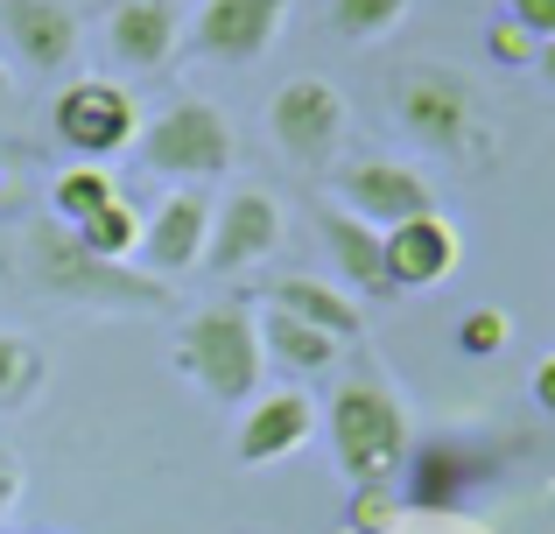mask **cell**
<instances>
[{
  "label": "cell",
  "mask_w": 555,
  "mask_h": 534,
  "mask_svg": "<svg viewBox=\"0 0 555 534\" xmlns=\"http://www.w3.org/2000/svg\"><path fill=\"white\" fill-rule=\"evenodd\" d=\"M14 268L36 296H56V302H78V310H120V316H141V310H163L169 302V282L155 274H134L120 261H99L92 247H78L70 225H50V219H28L22 239H14Z\"/></svg>",
  "instance_id": "obj_1"
},
{
  "label": "cell",
  "mask_w": 555,
  "mask_h": 534,
  "mask_svg": "<svg viewBox=\"0 0 555 534\" xmlns=\"http://www.w3.org/2000/svg\"><path fill=\"white\" fill-rule=\"evenodd\" d=\"M169 366H177L204 401H218V408L254 401L260 373H268L260 316L240 310V302H204V310H190L183 330H177V344H169Z\"/></svg>",
  "instance_id": "obj_2"
},
{
  "label": "cell",
  "mask_w": 555,
  "mask_h": 534,
  "mask_svg": "<svg viewBox=\"0 0 555 534\" xmlns=\"http://www.w3.org/2000/svg\"><path fill=\"white\" fill-rule=\"evenodd\" d=\"M331 457H338V471L359 493H366V485H387L393 471H408L415 429H408V408L387 380L352 373V380L331 394Z\"/></svg>",
  "instance_id": "obj_3"
},
{
  "label": "cell",
  "mask_w": 555,
  "mask_h": 534,
  "mask_svg": "<svg viewBox=\"0 0 555 534\" xmlns=\"http://www.w3.org/2000/svg\"><path fill=\"white\" fill-rule=\"evenodd\" d=\"M134 155H141V169H155V177L197 183V191H204L211 177L232 169L240 141H232V120L211 106V99H177V106H163L155 120H141Z\"/></svg>",
  "instance_id": "obj_4"
},
{
  "label": "cell",
  "mask_w": 555,
  "mask_h": 534,
  "mask_svg": "<svg viewBox=\"0 0 555 534\" xmlns=\"http://www.w3.org/2000/svg\"><path fill=\"white\" fill-rule=\"evenodd\" d=\"M50 127L78 162H113V155L134 148L141 106H134V92L113 84V78H70L64 92L50 99Z\"/></svg>",
  "instance_id": "obj_5"
},
{
  "label": "cell",
  "mask_w": 555,
  "mask_h": 534,
  "mask_svg": "<svg viewBox=\"0 0 555 534\" xmlns=\"http://www.w3.org/2000/svg\"><path fill=\"white\" fill-rule=\"evenodd\" d=\"M345 113L352 106L331 78H288L268 99V134L296 169H331V155L345 148V127H352Z\"/></svg>",
  "instance_id": "obj_6"
},
{
  "label": "cell",
  "mask_w": 555,
  "mask_h": 534,
  "mask_svg": "<svg viewBox=\"0 0 555 534\" xmlns=\"http://www.w3.org/2000/svg\"><path fill=\"white\" fill-rule=\"evenodd\" d=\"M393 120L422 141V148H443V155H464L472 148V127H478V99L457 70L443 64H408L393 78Z\"/></svg>",
  "instance_id": "obj_7"
},
{
  "label": "cell",
  "mask_w": 555,
  "mask_h": 534,
  "mask_svg": "<svg viewBox=\"0 0 555 534\" xmlns=\"http://www.w3.org/2000/svg\"><path fill=\"white\" fill-rule=\"evenodd\" d=\"M338 211L366 219L373 233H393V225L436 211V197H429V177H422L415 162L366 155V162H345V169H338Z\"/></svg>",
  "instance_id": "obj_8"
},
{
  "label": "cell",
  "mask_w": 555,
  "mask_h": 534,
  "mask_svg": "<svg viewBox=\"0 0 555 534\" xmlns=\"http://www.w3.org/2000/svg\"><path fill=\"white\" fill-rule=\"evenodd\" d=\"M282 28H288V0H204L197 22H190V50L246 70L282 42Z\"/></svg>",
  "instance_id": "obj_9"
},
{
  "label": "cell",
  "mask_w": 555,
  "mask_h": 534,
  "mask_svg": "<svg viewBox=\"0 0 555 534\" xmlns=\"http://www.w3.org/2000/svg\"><path fill=\"white\" fill-rule=\"evenodd\" d=\"M282 247V205L268 191H232L211 205V239H204V268L211 274H246Z\"/></svg>",
  "instance_id": "obj_10"
},
{
  "label": "cell",
  "mask_w": 555,
  "mask_h": 534,
  "mask_svg": "<svg viewBox=\"0 0 555 534\" xmlns=\"http://www.w3.org/2000/svg\"><path fill=\"white\" fill-rule=\"evenodd\" d=\"M204 239H211V197H204L197 183H177V191L149 211L134 261L149 268L155 282H163V274H190V268H204Z\"/></svg>",
  "instance_id": "obj_11"
},
{
  "label": "cell",
  "mask_w": 555,
  "mask_h": 534,
  "mask_svg": "<svg viewBox=\"0 0 555 534\" xmlns=\"http://www.w3.org/2000/svg\"><path fill=\"white\" fill-rule=\"evenodd\" d=\"M317 437V401L302 387H274V394H254L240 415V465L268 471L282 457H296L302 443Z\"/></svg>",
  "instance_id": "obj_12"
},
{
  "label": "cell",
  "mask_w": 555,
  "mask_h": 534,
  "mask_svg": "<svg viewBox=\"0 0 555 534\" xmlns=\"http://www.w3.org/2000/svg\"><path fill=\"white\" fill-rule=\"evenodd\" d=\"M324 219V247H331V268H338V288L352 302H393L401 296V282H393L387 268V233H373L366 219H352V211L324 205L317 211Z\"/></svg>",
  "instance_id": "obj_13"
},
{
  "label": "cell",
  "mask_w": 555,
  "mask_h": 534,
  "mask_svg": "<svg viewBox=\"0 0 555 534\" xmlns=\"http://www.w3.org/2000/svg\"><path fill=\"white\" fill-rule=\"evenodd\" d=\"M0 36L42 78L78 64V14H70V0H0Z\"/></svg>",
  "instance_id": "obj_14"
},
{
  "label": "cell",
  "mask_w": 555,
  "mask_h": 534,
  "mask_svg": "<svg viewBox=\"0 0 555 534\" xmlns=\"http://www.w3.org/2000/svg\"><path fill=\"white\" fill-rule=\"evenodd\" d=\"M457 261H464V239H457V219H450V211H422V219H408V225L387 233V268H393V282H401V296L450 282Z\"/></svg>",
  "instance_id": "obj_15"
},
{
  "label": "cell",
  "mask_w": 555,
  "mask_h": 534,
  "mask_svg": "<svg viewBox=\"0 0 555 534\" xmlns=\"http://www.w3.org/2000/svg\"><path fill=\"white\" fill-rule=\"evenodd\" d=\"M106 42L127 70H163L183 42V14L177 0H120L106 14Z\"/></svg>",
  "instance_id": "obj_16"
},
{
  "label": "cell",
  "mask_w": 555,
  "mask_h": 534,
  "mask_svg": "<svg viewBox=\"0 0 555 534\" xmlns=\"http://www.w3.org/2000/svg\"><path fill=\"white\" fill-rule=\"evenodd\" d=\"M260 302L268 310H282V316H296V324H310V330H324V338H338V344H352L359 338V302L345 296L338 282H317V274H288V282H268L260 288Z\"/></svg>",
  "instance_id": "obj_17"
},
{
  "label": "cell",
  "mask_w": 555,
  "mask_h": 534,
  "mask_svg": "<svg viewBox=\"0 0 555 534\" xmlns=\"http://www.w3.org/2000/svg\"><path fill=\"white\" fill-rule=\"evenodd\" d=\"M260 352H268L282 373H296V380H317V373L338 366L345 344L324 338V330H310V324H296V316H282V310H268L260 316Z\"/></svg>",
  "instance_id": "obj_18"
},
{
  "label": "cell",
  "mask_w": 555,
  "mask_h": 534,
  "mask_svg": "<svg viewBox=\"0 0 555 534\" xmlns=\"http://www.w3.org/2000/svg\"><path fill=\"white\" fill-rule=\"evenodd\" d=\"M42 380H50V352H42L28 330L0 324V415H22L28 401L42 394Z\"/></svg>",
  "instance_id": "obj_19"
},
{
  "label": "cell",
  "mask_w": 555,
  "mask_h": 534,
  "mask_svg": "<svg viewBox=\"0 0 555 534\" xmlns=\"http://www.w3.org/2000/svg\"><path fill=\"white\" fill-rule=\"evenodd\" d=\"M50 219L56 225H70L78 233L92 211H106L113 197H120V183H113V169H99V162H78V169H64V177H50Z\"/></svg>",
  "instance_id": "obj_20"
},
{
  "label": "cell",
  "mask_w": 555,
  "mask_h": 534,
  "mask_svg": "<svg viewBox=\"0 0 555 534\" xmlns=\"http://www.w3.org/2000/svg\"><path fill=\"white\" fill-rule=\"evenodd\" d=\"M141 225H149V219H141L127 197H113L106 211H92V219L78 225V247H92L99 261H120V268H127V261L141 253Z\"/></svg>",
  "instance_id": "obj_21"
},
{
  "label": "cell",
  "mask_w": 555,
  "mask_h": 534,
  "mask_svg": "<svg viewBox=\"0 0 555 534\" xmlns=\"http://www.w3.org/2000/svg\"><path fill=\"white\" fill-rule=\"evenodd\" d=\"M408 22V0H331V36L345 42H387Z\"/></svg>",
  "instance_id": "obj_22"
},
{
  "label": "cell",
  "mask_w": 555,
  "mask_h": 534,
  "mask_svg": "<svg viewBox=\"0 0 555 534\" xmlns=\"http://www.w3.org/2000/svg\"><path fill=\"white\" fill-rule=\"evenodd\" d=\"M506 338H514V316L492 310V302H478V310L457 316V352H464V359H500Z\"/></svg>",
  "instance_id": "obj_23"
},
{
  "label": "cell",
  "mask_w": 555,
  "mask_h": 534,
  "mask_svg": "<svg viewBox=\"0 0 555 534\" xmlns=\"http://www.w3.org/2000/svg\"><path fill=\"white\" fill-rule=\"evenodd\" d=\"M486 50H492V64H506V70H528L542 42H534L520 22H492V28H486Z\"/></svg>",
  "instance_id": "obj_24"
},
{
  "label": "cell",
  "mask_w": 555,
  "mask_h": 534,
  "mask_svg": "<svg viewBox=\"0 0 555 534\" xmlns=\"http://www.w3.org/2000/svg\"><path fill=\"white\" fill-rule=\"evenodd\" d=\"M506 22H520L534 42H555V0H506Z\"/></svg>",
  "instance_id": "obj_25"
},
{
  "label": "cell",
  "mask_w": 555,
  "mask_h": 534,
  "mask_svg": "<svg viewBox=\"0 0 555 534\" xmlns=\"http://www.w3.org/2000/svg\"><path fill=\"white\" fill-rule=\"evenodd\" d=\"M22 507V457L0 451V528H8V513Z\"/></svg>",
  "instance_id": "obj_26"
},
{
  "label": "cell",
  "mask_w": 555,
  "mask_h": 534,
  "mask_svg": "<svg viewBox=\"0 0 555 534\" xmlns=\"http://www.w3.org/2000/svg\"><path fill=\"white\" fill-rule=\"evenodd\" d=\"M528 394H534V408H542V415H555V352L528 373Z\"/></svg>",
  "instance_id": "obj_27"
},
{
  "label": "cell",
  "mask_w": 555,
  "mask_h": 534,
  "mask_svg": "<svg viewBox=\"0 0 555 534\" xmlns=\"http://www.w3.org/2000/svg\"><path fill=\"white\" fill-rule=\"evenodd\" d=\"M534 70H542V78L555 84V42H542V50H534Z\"/></svg>",
  "instance_id": "obj_28"
},
{
  "label": "cell",
  "mask_w": 555,
  "mask_h": 534,
  "mask_svg": "<svg viewBox=\"0 0 555 534\" xmlns=\"http://www.w3.org/2000/svg\"><path fill=\"white\" fill-rule=\"evenodd\" d=\"M8 92H14V78H8V64H0V106H8Z\"/></svg>",
  "instance_id": "obj_29"
}]
</instances>
